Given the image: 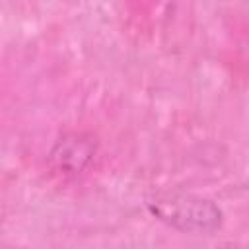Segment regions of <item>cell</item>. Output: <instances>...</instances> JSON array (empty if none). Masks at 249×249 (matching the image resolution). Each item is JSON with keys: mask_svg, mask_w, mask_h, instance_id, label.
Masks as SVG:
<instances>
[{"mask_svg": "<svg viewBox=\"0 0 249 249\" xmlns=\"http://www.w3.org/2000/svg\"><path fill=\"white\" fill-rule=\"evenodd\" d=\"M93 156L95 142L91 140V136L84 132H66L54 142L49 154V161L56 173L64 177H76L86 171Z\"/></svg>", "mask_w": 249, "mask_h": 249, "instance_id": "7a4b0ae2", "label": "cell"}, {"mask_svg": "<svg viewBox=\"0 0 249 249\" xmlns=\"http://www.w3.org/2000/svg\"><path fill=\"white\" fill-rule=\"evenodd\" d=\"M146 206L154 218L183 233L212 235L224 222V214L214 200L191 193H158L148 198Z\"/></svg>", "mask_w": 249, "mask_h": 249, "instance_id": "6da1fadb", "label": "cell"}]
</instances>
